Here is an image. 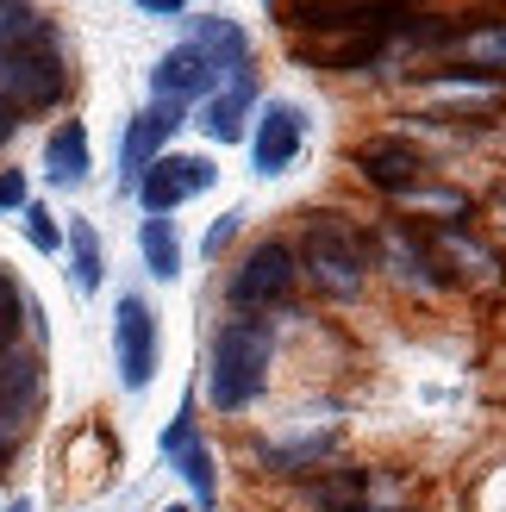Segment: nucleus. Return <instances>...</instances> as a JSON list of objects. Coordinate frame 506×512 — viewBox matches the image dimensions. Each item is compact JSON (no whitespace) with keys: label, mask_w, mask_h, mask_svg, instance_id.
Returning <instances> with one entry per match:
<instances>
[{"label":"nucleus","mask_w":506,"mask_h":512,"mask_svg":"<svg viewBox=\"0 0 506 512\" xmlns=\"http://www.w3.org/2000/svg\"><path fill=\"white\" fill-rule=\"evenodd\" d=\"M300 269L313 275V288L319 294H332V300H357L369 288V250L363 238L350 232L344 219H313L307 225V244H300Z\"/></svg>","instance_id":"obj_2"},{"label":"nucleus","mask_w":506,"mask_h":512,"mask_svg":"<svg viewBox=\"0 0 506 512\" xmlns=\"http://www.w3.org/2000/svg\"><path fill=\"white\" fill-rule=\"evenodd\" d=\"M300 138H307V119H300V107H294V100H269V107H263V125H257V144H250L257 175H282V169L300 157Z\"/></svg>","instance_id":"obj_11"},{"label":"nucleus","mask_w":506,"mask_h":512,"mask_svg":"<svg viewBox=\"0 0 506 512\" xmlns=\"http://www.w3.org/2000/svg\"><path fill=\"white\" fill-rule=\"evenodd\" d=\"M163 456L175 469H182V481L194 488V506H213L219 500V475H213V450L194 438V406H182V413L169 419L163 431Z\"/></svg>","instance_id":"obj_9"},{"label":"nucleus","mask_w":506,"mask_h":512,"mask_svg":"<svg viewBox=\"0 0 506 512\" xmlns=\"http://www.w3.org/2000/svg\"><path fill=\"white\" fill-rule=\"evenodd\" d=\"M25 238H32L38 250H57V244H63V232L50 225V213H44V207H25Z\"/></svg>","instance_id":"obj_24"},{"label":"nucleus","mask_w":506,"mask_h":512,"mask_svg":"<svg viewBox=\"0 0 506 512\" xmlns=\"http://www.w3.org/2000/svg\"><path fill=\"white\" fill-rule=\"evenodd\" d=\"M50 25L32 0H0V57H19V50H44Z\"/></svg>","instance_id":"obj_19"},{"label":"nucleus","mask_w":506,"mask_h":512,"mask_svg":"<svg viewBox=\"0 0 506 512\" xmlns=\"http://www.w3.org/2000/svg\"><path fill=\"white\" fill-rule=\"evenodd\" d=\"M69 281H75V294H94L100 288V238H94L88 219L69 225Z\"/></svg>","instance_id":"obj_21"},{"label":"nucleus","mask_w":506,"mask_h":512,"mask_svg":"<svg viewBox=\"0 0 506 512\" xmlns=\"http://www.w3.org/2000/svg\"><path fill=\"white\" fill-rule=\"evenodd\" d=\"M113 356H119V381L125 388H150V375H157V313L138 300V294H125L119 300V313H113Z\"/></svg>","instance_id":"obj_4"},{"label":"nucleus","mask_w":506,"mask_h":512,"mask_svg":"<svg viewBox=\"0 0 506 512\" xmlns=\"http://www.w3.org/2000/svg\"><path fill=\"white\" fill-rule=\"evenodd\" d=\"M19 325H25V300H19V288L7 275H0V356L13 350V338H19Z\"/></svg>","instance_id":"obj_23"},{"label":"nucleus","mask_w":506,"mask_h":512,"mask_svg":"<svg viewBox=\"0 0 506 512\" xmlns=\"http://www.w3.org/2000/svg\"><path fill=\"white\" fill-rule=\"evenodd\" d=\"M13 207H25V175L19 169L0 175V213H13Z\"/></svg>","instance_id":"obj_25"},{"label":"nucleus","mask_w":506,"mask_h":512,"mask_svg":"<svg viewBox=\"0 0 506 512\" xmlns=\"http://www.w3.org/2000/svg\"><path fill=\"white\" fill-rule=\"evenodd\" d=\"M38 406V363H0V431H7V444L25 431Z\"/></svg>","instance_id":"obj_14"},{"label":"nucleus","mask_w":506,"mask_h":512,"mask_svg":"<svg viewBox=\"0 0 506 512\" xmlns=\"http://www.w3.org/2000/svg\"><path fill=\"white\" fill-rule=\"evenodd\" d=\"M250 100H257V88H250L244 75H238L232 88H213V94H207V113H200V125H207V138L232 144V138L244 132V113H250Z\"/></svg>","instance_id":"obj_18"},{"label":"nucleus","mask_w":506,"mask_h":512,"mask_svg":"<svg viewBox=\"0 0 506 512\" xmlns=\"http://www.w3.org/2000/svg\"><path fill=\"white\" fill-rule=\"evenodd\" d=\"M13 132H19V119H13V107H0V144H7Z\"/></svg>","instance_id":"obj_28"},{"label":"nucleus","mask_w":506,"mask_h":512,"mask_svg":"<svg viewBox=\"0 0 506 512\" xmlns=\"http://www.w3.org/2000/svg\"><path fill=\"white\" fill-rule=\"evenodd\" d=\"M163 512H194V506H163Z\"/></svg>","instance_id":"obj_31"},{"label":"nucleus","mask_w":506,"mask_h":512,"mask_svg":"<svg viewBox=\"0 0 506 512\" xmlns=\"http://www.w3.org/2000/svg\"><path fill=\"white\" fill-rule=\"evenodd\" d=\"M275 363V331L263 319H232L213 338V369H207V400L219 413H244L250 400L263 394Z\"/></svg>","instance_id":"obj_1"},{"label":"nucleus","mask_w":506,"mask_h":512,"mask_svg":"<svg viewBox=\"0 0 506 512\" xmlns=\"http://www.w3.org/2000/svg\"><path fill=\"white\" fill-rule=\"evenodd\" d=\"M44 175L57 188H82L88 182V132L82 125H57V132H50V144H44Z\"/></svg>","instance_id":"obj_16"},{"label":"nucleus","mask_w":506,"mask_h":512,"mask_svg":"<svg viewBox=\"0 0 506 512\" xmlns=\"http://www.w3.org/2000/svg\"><path fill=\"white\" fill-rule=\"evenodd\" d=\"M7 450H13V444H7V431H0V463H7Z\"/></svg>","instance_id":"obj_30"},{"label":"nucleus","mask_w":506,"mask_h":512,"mask_svg":"<svg viewBox=\"0 0 506 512\" xmlns=\"http://www.w3.org/2000/svg\"><path fill=\"white\" fill-rule=\"evenodd\" d=\"M307 506L313 512H382L388 506V494H382V481L375 475H332V481H313L307 488Z\"/></svg>","instance_id":"obj_12"},{"label":"nucleus","mask_w":506,"mask_h":512,"mask_svg":"<svg viewBox=\"0 0 506 512\" xmlns=\"http://www.w3.org/2000/svg\"><path fill=\"white\" fill-rule=\"evenodd\" d=\"M188 44L219 69V82H225V75L238 82V69H244V57H250V44H244V32H238L232 19H200V32H194Z\"/></svg>","instance_id":"obj_17"},{"label":"nucleus","mask_w":506,"mask_h":512,"mask_svg":"<svg viewBox=\"0 0 506 512\" xmlns=\"http://www.w3.org/2000/svg\"><path fill=\"white\" fill-rule=\"evenodd\" d=\"M213 157H157L144 175H138V200H144V213H169V207H182V200L194 194H207L213 188Z\"/></svg>","instance_id":"obj_6"},{"label":"nucleus","mask_w":506,"mask_h":512,"mask_svg":"<svg viewBox=\"0 0 506 512\" xmlns=\"http://www.w3.org/2000/svg\"><path fill=\"white\" fill-rule=\"evenodd\" d=\"M138 7H144V13H157V19H175V13L188 7V0H138Z\"/></svg>","instance_id":"obj_27"},{"label":"nucleus","mask_w":506,"mask_h":512,"mask_svg":"<svg viewBox=\"0 0 506 512\" xmlns=\"http://www.w3.org/2000/svg\"><path fill=\"white\" fill-rule=\"evenodd\" d=\"M382 256L394 263V275L407 281V288H419V294L444 288V269H438L432 244H419V238H407V232H388V238H382Z\"/></svg>","instance_id":"obj_15"},{"label":"nucleus","mask_w":506,"mask_h":512,"mask_svg":"<svg viewBox=\"0 0 506 512\" xmlns=\"http://www.w3.org/2000/svg\"><path fill=\"white\" fill-rule=\"evenodd\" d=\"M7 512H32V500H13V506H7Z\"/></svg>","instance_id":"obj_29"},{"label":"nucleus","mask_w":506,"mask_h":512,"mask_svg":"<svg viewBox=\"0 0 506 512\" xmlns=\"http://www.w3.org/2000/svg\"><path fill=\"white\" fill-rule=\"evenodd\" d=\"M138 250H144V263H150V275H157V281L182 275V244H175V225H169V219L150 213L144 232H138Z\"/></svg>","instance_id":"obj_20"},{"label":"nucleus","mask_w":506,"mask_h":512,"mask_svg":"<svg viewBox=\"0 0 506 512\" xmlns=\"http://www.w3.org/2000/svg\"><path fill=\"white\" fill-rule=\"evenodd\" d=\"M69 88V75L63 63L50 57V50H19V57H0V107H57Z\"/></svg>","instance_id":"obj_5"},{"label":"nucleus","mask_w":506,"mask_h":512,"mask_svg":"<svg viewBox=\"0 0 506 512\" xmlns=\"http://www.w3.org/2000/svg\"><path fill=\"white\" fill-rule=\"evenodd\" d=\"M357 169H363V182L369 188H382L388 200H407L413 188H425V157L413 144H400V138H375L357 150Z\"/></svg>","instance_id":"obj_8"},{"label":"nucleus","mask_w":506,"mask_h":512,"mask_svg":"<svg viewBox=\"0 0 506 512\" xmlns=\"http://www.w3.org/2000/svg\"><path fill=\"white\" fill-rule=\"evenodd\" d=\"M219 88V69L200 57L194 44H175L169 57L150 69V94L157 100H169V107H188V100H200V94H213Z\"/></svg>","instance_id":"obj_10"},{"label":"nucleus","mask_w":506,"mask_h":512,"mask_svg":"<svg viewBox=\"0 0 506 512\" xmlns=\"http://www.w3.org/2000/svg\"><path fill=\"white\" fill-rule=\"evenodd\" d=\"M175 125H182V107H169V100H150V107L125 125V144H119V182L125 188H138V175L163 157V144H169Z\"/></svg>","instance_id":"obj_7"},{"label":"nucleus","mask_w":506,"mask_h":512,"mask_svg":"<svg viewBox=\"0 0 506 512\" xmlns=\"http://www.w3.org/2000/svg\"><path fill=\"white\" fill-rule=\"evenodd\" d=\"M294 281H300V256L282 238H269L232 269V306L238 313H269V306H282L294 294Z\"/></svg>","instance_id":"obj_3"},{"label":"nucleus","mask_w":506,"mask_h":512,"mask_svg":"<svg viewBox=\"0 0 506 512\" xmlns=\"http://www.w3.org/2000/svg\"><path fill=\"white\" fill-rule=\"evenodd\" d=\"M432 256H438V269H450V263H457L469 281H488V288L500 281V256H494L488 244H475V238L463 232V225H444V232L432 238Z\"/></svg>","instance_id":"obj_13"},{"label":"nucleus","mask_w":506,"mask_h":512,"mask_svg":"<svg viewBox=\"0 0 506 512\" xmlns=\"http://www.w3.org/2000/svg\"><path fill=\"white\" fill-rule=\"evenodd\" d=\"M450 57L506 75V25H475V32H457V38H450Z\"/></svg>","instance_id":"obj_22"},{"label":"nucleus","mask_w":506,"mask_h":512,"mask_svg":"<svg viewBox=\"0 0 506 512\" xmlns=\"http://www.w3.org/2000/svg\"><path fill=\"white\" fill-rule=\"evenodd\" d=\"M232 232H238V213H225V219L213 225V232H207V256H219V250H225V238H232Z\"/></svg>","instance_id":"obj_26"}]
</instances>
